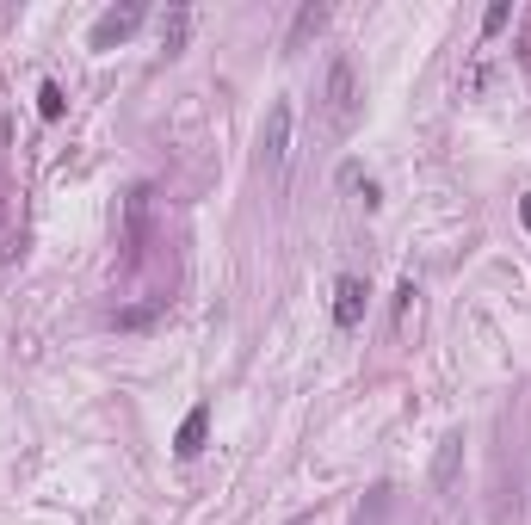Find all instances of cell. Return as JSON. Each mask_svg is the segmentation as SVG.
<instances>
[{
    "label": "cell",
    "instance_id": "6da1fadb",
    "mask_svg": "<svg viewBox=\"0 0 531 525\" xmlns=\"http://www.w3.org/2000/svg\"><path fill=\"white\" fill-rule=\"evenodd\" d=\"M322 99H328V124H334L340 136L359 124V75H352V62H346V56L328 62V93H322Z\"/></svg>",
    "mask_w": 531,
    "mask_h": 525
},
{
    "label": "cell",
    "instance_id": "7a4b0ae2",
    "mask_svg": "<svg viewBox=\"0 0 531 525\" xmlns=\"http://www.w3.org/2000/svg\"><path fill=\"white\" fill-rule=\"evenodd\" d=\"M285 155H291V99H272L266 105V130H260V161L285 167Z\"/></svg>",
    "mask_w": 531,
    "mask_h": 525
},
{
    "label": "cell",
    "instance_id": "3957f363",
    "mask_svg": "<svg viewBox=\"0 0 531 525\" xmlns=\"http://www.w3.org/2000/svg\"><path fill=\"white\" fill-rule=\"evenodd\" d=\"M365 322V278H334V328L340 334H352V328H359Z\"/></svg>",
    "mask_w": 531,
    "mask_h": 525
},
{
    "label": "cell",
    "instance_id": "277c9868",
    "mask_svg": "<svg viewBox=\"0 0 531 525\" xmlns=\"http://www.w3.org/2000/svg\"><path fill=\"white\" fill-rule=\"evenodd\" d=\"M136 25H143V7H112V13H99V19H93L87 44H93V50H112L118 38H130Z\"/></svg>",
    "mask_w": 531,
    "mask_h": 525
},
{
    "label": "cell",
    "instance_id": "5b68a950",
    "mask_svg": "<svg viewBox=\"0 0 531 525\" xmlns=\"http://www.w3.org/2000/svg\"><path fill=\"white\" fill-rule=\"evenodd\" d=\"M204 433H210V408H192V414L180 420V439H173V451H180V458H192V451L204 445Z\"/></svg>",
    "mask_w": 531,
    "mask_h": 525
},
{
    "label": "cell",
    "instance_id": "8992f818",
    "mask_svg": "<svg viewBox=\"0 0 531 525\" xmlns=\"http://www.w3.org/2000/svg\"><path fill=\"white\" fill-rule=\"evenodd\" d=\"M322 25H328V7H303V13H297V25H291V50L309 38V31H322Z\"/></svg>",
    "mask_w": 531,
    "mask_h": 525
},
{
    "label": "cell",
    "instance_id": "52a82bcc",
    "mask_svg": "<svg viewBox=\"0 0 531 525\" xmlns=\"http://www.w3.org/2000/svg\"><path fill=\"white\" fill-rule=\"evenodd\" d=\"M38 112H44V118H62V87H56V81L38 87Z\"/></svg>",
    "mask_w": 531,
    "mask_h": 525
},
{
    "label": "cell",
    "instance_id": "ba28073f",
    "mask_svg": "<svg viewBox=\"0 0 531 525\" xmlns=\"http://www.w3.org/2000/svg\"><path fill=\"white\" fill-rule=\"evenodd\" d=\"M513 19V7H507V0H501V7H488V19H482V31H501Z\"/></svg>",
    "mask_w": 531,
    "mask_h": 525
},
{
    "label": "cell",
    "instance_id": "9c48e42d",
    "mask_svg": "<svg viewBox=\"0 0 531 525\" xmlns=\"http://www.w3.org/2000/svg\"><path fill=\"white\" fill-rule=\"evenodd\" d=\"M519 217H525V229H531V198H525V204H519Z\"/></svg>",
    "mask_w": 531,
    "mask_h": 525
}]
</instances>
